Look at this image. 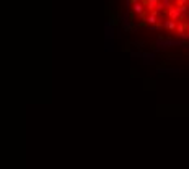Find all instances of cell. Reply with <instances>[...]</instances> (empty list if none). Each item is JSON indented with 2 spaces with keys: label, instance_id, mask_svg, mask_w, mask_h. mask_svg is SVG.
I'll list each match as a JSON object with an SVG mask.
<instances>
[{
  "label": "cell",
  "instance_id": "6da1fadb",
  "mask_svg": "<svg viewBox=\"0 0 189 169\" xmlns=\"http://www.w3.org/2000/svg\"><path fill=\"white\" fill-rule=\"evenodd\" d=\"M142 3H144L148 10H155V7H158L160 0H144Z\"/></svg>",
  "mask_w": 189,
  "mask_h": 169
},
{
  "label": "cell",
  "instance_id": "7a4b0ae2",
  "mask_svg": "<svg viewBox=\"0 0 189 169\" xmlns=\"http://www.w3.org/2000/svg\"><path fill=\"white\" fill-rule=\"evenodd\" d=\"M165 28L170 31H176V21L175 20H168L166 23H165Z\"/></svg>",
  "mask_w": 189,
  "mask_h": 169
},
{
  "label": "cell",
  "instance_id": "3957f363",
  "mask_svg": "<svg viewBox=\"0 0 189 169\" xmlns=\"http://www.w3.org/2000/svg\"><path fill=\"white\" fill-rule=\"evenodd\" d=\"M132 8H134V12H135V13H139V15L145 13V12H144V8H142V3H139V2H135V3L132 5Z\"/></svg>",
  "mask_w": 189,
  "mask_h": 169
}]
</instances>
